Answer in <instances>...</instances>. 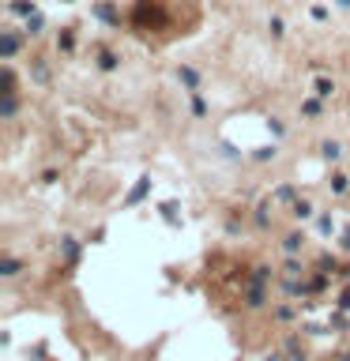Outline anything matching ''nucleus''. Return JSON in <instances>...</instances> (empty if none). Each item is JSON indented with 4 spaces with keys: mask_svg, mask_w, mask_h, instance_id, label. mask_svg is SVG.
<instances>
[{
    "mask_svg": "<svg viewBox=\"0 0 350 361\" xmlns=\"http://www.w3.org/2000/svg\"><path fill=\"white\" fill-rule=\"evenodd\" d=\"M301 113H309V117H316V113H320V102H316V98H309V102H301Z\"/></svg>",
    "mask_w": 350,
    "mask_h": 361,
    "instance_id": "2eb2a0df",
    "label": "nucleus"
},
{
    "mask_svg": "<svg viewBox=\"0 0 350 361\" xmlns=\"http://www.w3.org/2000/svg\"><path fill=\"white\" fill-rule=\"evenodd\" d=\"M42 26H45V19L38 15V11H34V15H26V34H42Z\"/></svg>",
    "mask_w": 350,
    "mask_h": 361,
    "instance_id": "423d86ee",
    "label": "nucleus"
},
{
    "mask_svg": "<svg viewBox=\"0 0 350 361\" xmlns=\"http://www.w3.org/2000/svg\"><path fill=\"white\" fill-rule=\"evenodd\" d=\"M256 158H260V162H267V158H275V147H256Z\"/></svg>",
    "mask_w": 350,
    "mask_h": 361,
    "instance_id": "f3484780",
    "label": "nucleus"
},
{
    "mask_svg": "<svg viewBox=\"0 0 350 361\" xmlns=\"http://www.w3.org/2000/svg\"><path fill=\"white\" fill-rule=\"evenodd\" d=\"M177 79H181L185 87H196V83H200V76H196L192 68H177Z\"/></svg>",
    "mask_w": 350,
    "mask_h": 361,
    "instance_id": "6e6552de",
    "label": "nucleus"
},
{
    "mask_svg": "<svg viewBox=\"0 0 350 361\" xmlns=\"http://www.w3.org/2000/svg\"><path fill=\"white\" fill-rule=\"evenodd\" d=\"M94 15L102 19V23H113V19H117V15H113V8H110V4H98V8H94Z\"/></svg>",
    "mask_w": 350,
    "mask_h": 361,
    "instance_id": "f8f14e48",
    "label": "nucleus"
},
{
    "mask_svg": "<svg viewBox=\"0 0 350 361\" xmlns=\"http://www.w3.org/2000/svg\"><path fill=\"white\" fill-rule=\"evenodd\" d=\"M301 241H305V237H301V233H290V237L282 241V249H286V252H290V256H294V252L301 249Z\"/></svg>",
    "mask_w": 350,
    "mask_h": 361,
    "instance_id": "9b49d317",
    "label": "nucleus"
},
{
    "mask_svg": "<svg viewBox=\"0 0 350 361\" xmlns=\"http://www.w3.org/2000/svg\"><path fill=\"white\" fill-rule=\"evenodd\" d=\"M332 230H335V222H332V218L324 215V218H320V233H332Z\"/></svg>",
    "mask_w": 350,
    "mask_h": 361,
    "instance_id": "412c9836",
    "label": "nucleus"
},
{
    "mask_svg": "<svg viewBox=\"0 0 350 361\" xmlns=\"http://www.w3.org/2000/svg\"><path fill=\"white\" fill-rule=\"evenodd\" d=\"M267 361H282V358H267Z\"/></svg>",
    "mask_w": 350,
    "mask_h": 361,
    "instance_id": "b1692460",
    "label": "nucleus"
},
{
    "mask_svg": "<svg viewBox=\"0 0 350 361\" xmlns=\"http://www.w3.org/2000/svg\"><path fill=\"white\" fill-rule=\"evenodd\" d=\"M15 94H4V102H0V113H4V117H15Z\"/></svg>",
    "mask_w": 350,
    "mask_h": 361,
    "instance_id": "9d476101",
    "label": "nucleus"
},
{
    "mask_svg": "<svg viewBox=\"0 0 350 361\" xmlns=\"http://www.w3.org/2000/svg\"><path fill=\"white\" fill-rule=\"evenodd\" d=\"M102 68H106V72L117 68V57H113V53H102Z\"/></svg>",
    "mask_w": 350,
    "mask_h": 361,
    "instance_id": "6ab92c4d",
    "label": "nucleus"
},
{
    "mask_svg": "<svg viewBox=\"0 0 350 361\" xmlns=\"http://www.w3.org/2000/svg\"><path fill=\"white\" fill-rule=\"evenodd\" d=\"M339 4H343V8H350V0H339Z\"/></svg>",
    "mask_w": 350,
    "mask_h": 361,
    "instance_id": "5701e85b",
    "label": "nucleus"
},
{
    "mask_svg": "<svg viewBox=\"0 0 350 361\" xmlns=\"http://www.w3.org/2000/svg\"><path fill=\"white\" fill-rule=\"evenodd\" d=\"M332 90H335V83H332V79H316V94H320V98H328Z\"/></svg>",
    "mask_w": 350,
    "mask_h": 361,
    "instance_id": "ddd939ff",
    "label": "nucleus"
},
{
    "mask_svg": "<svg viewBox=\"0 0 350 361\" xmlns=\"http://www.w3.org/2000/svg\"><path fill=\"white\" fill-rule=\"evenodd\" d=\"M275 199H282V203H286V199H294V184H282V188L275 192Z\"/></svg>",
    "mask_w": 350,
    "mask_h": 361,
    "instance_id": "dca6fc26",
    "label": "nucleus"
},
{
    "mask_svg": "<svg viewBox=\"0 0 350 361\" xmlns=\"http://www.w3.org/2000/svg\"><path fill=\"white\" fill-rule=\"evenodd\" d=\"M320 155H324V158H328V162H339V155H343V147H339V143H332V139H328V143H324V147H320Z\"/></svg>",
    "mask_w": 350,
    "mask_h": 361,
    "instance_id": "20e7f679",
    "label": "nucleus"
},
{
    "mask_svg": "<svg viewBox=\"0 0 350 361\" xmlns=\"http://www.w3.org/2000/svg\"><path fill=\"white\" fill-rule=\"evenodd\" d=\"M347 184H350L347 177H332V192H347Z\"/></svg>",
    "mask_w": 350,
    "mask_h": 361,
    "instance_id": "a211bd4d",
    "label": "nucleus"
},
{
    "mask_svg": "<svg viewBox=\"0 0 350 361\" xmlns=\"http://www.w3.org/2000/svg\"><path fill=\"white\" fill-rule=\"evenodd\" d=\"M0 275H19V260H4V264H0Z\"/></svg>",
    "mask_w": 350,
    "mask_h": 361,
    "instance_id": "4468645a",
    "label": "nucleus"
},
{
    "mask_svg": "<svg viewBox=\"0 0 350 361\" xmlns=\"http://www.w3.org/2000/svg\"><path fill=\"white\" fill-rule=\"evenodd\" d=\"M11 11H15V15H34V0H15Z\"/></svg>",
    "mask_w": 350,
    "mask_h": 361,
    "instance_id": "0eeeda50",
    "label": "nucleus"
},
{
    "mask_svg": "<svg viewBox=\"0 0 350 361\" xmlns=\"http://www.w3.org/2000/svg\"><path fill=\"white\" fill-rule=\"evenodd\" d=\"M147 188H151V180H147V177H139V184L128 192V199H124V203H128V207H132V203H139V199L147 196Z\"/></svg>",
    "mask_w": 350,
    "mask_h": 361,
    "instance_id": "f03ea898",
    "label": "nucleus"
},
{
    "mask_svg": "<svg viewBox=\"0 0 350 361\" xmlns=\"http://www.w3.org/2000/svg\"><path fill=\"white\" fill-rule=\"evenodd\" d=\"M294 215H298V218H309V215H313V203H309V199H294Z\"/></svg>",
    "mask_w": 350,
    "mask_h": 361,
    "instance_id": "1a4fd4ad",
    "label": "nucleus"
},
{
    "mask_svg": "<svg viewBox=\"0 0 350 361\" xmlns=\"http://www.w3.org/2000/svg\"><path fill=\"white\" fill-rule=\"evenodd\" d=\"M60 249H64V260H68V264L79 256V245H76V237H64V241H60Z\"/></svg>",
    "mask_w": 350,
    "mask_h": 361,
    "instance_id": "39448f33",
    "label": "nucleus"
},
{
    "mask_svg": "<svg viewBox=\"0 0 350 361\" xmlns=\"http://www.w3.org/2000/svg\"><path fill=\"white\" fill-rule=\"evenodd\" d=\"M162 215L170 218V222H177V207H173V203H162Z\"/></svg>",
    "mask_w": 350,
    "mask_h": 361,
    "instance_id": "aec40b11",
    "label": "nucleus"
},
{
    "mask_svg": "<svg viewBox=\"0 0 350 361\" xmlns=\"http://www.w3.org/2000/svg\"><path fill=\"white\" fill-rule=\"evenodd\" d=\"M15 53H19V34H11V30H8V34H4V57H15Z\"/></svg>",
    "mask_w": 350,
    "mask_h": 361,
    "instance_id": "7ed1b4c3",
    "label": "nucleus"
},
{
    "mask_svg": "<svg viewBox=\"0 0 350 361\" xmlns=\"http://www.w3.org/2000/svg\"><path fill=\"white\" fill-rule=\"evenodd\" d=\"M267 278H271L267 267H256V271H252V286H248V305H252V309L264 305V282H267Z\"/></svg>",
    "mask_w": 350,
    "mask_h": 361,
    "instance_id": "f257e3e1",
    "label": "nucleus"
},
{
    "mask_svg": "<svg viewBox=\"0 0 350 361\" xmlns=\"http://www.w3.org/2000/svg\"><path fill=\"white\" fill-rule=\"evenodd\" d=\"M343 245H347V249H350V230H347V233H343Z\"/></svg>",
    "mask_w": 350,
    "mask_h": 361,
    "instance_id": "4be33fe9",
    "label": "nucleus"
}]
</instances>
